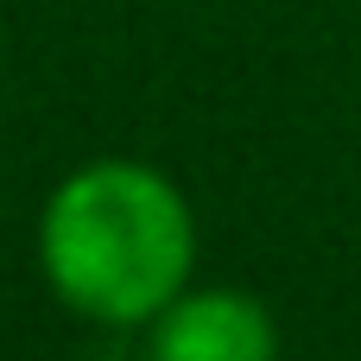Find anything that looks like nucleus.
<instances>
[{"instance_id":"1","label":"nucleus","mask_w":361,"mask_h":361,"mask_svg":"<svg viewBox=\"0 0 361 361\" xmlns=\"http://www.w3.org/2000/svg\"><path fill=\"white\" fill-rule=\"evenodd\" d=\"M197 267L190 197L146 159H89L38 209V273L51 298L102 330H146Z\"/></svg>"},{"instance_id":"2","label":"nucleus","mask_w":361,"mask_h":361,"mask_svg":"<svg viewBox=\"0 0 361 361\" xmlns=\"http://www.w3.org/2000/svg\"><path fill=\"white\" fill-rule=\"evenodd\" d=\"M146 361H279V317L241 286H184L146 324Z\"/></svg>"}]
</instances>
